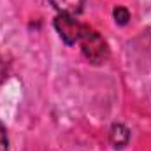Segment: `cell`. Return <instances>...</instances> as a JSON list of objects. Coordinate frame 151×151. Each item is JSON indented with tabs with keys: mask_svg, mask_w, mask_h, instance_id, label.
Here are the masks:
<instances>
[{
	"mask_svg": "<svg viewBox=\"0 0 151 151\" xmlns=\"http://www.w3.org/2000/svg\"><path fill=\"white\" fill-rule=\"evenodd\" d=\"M113 16H114L116 25H119V27L127 25L128 19H130V12H128V9H125V7H116L113 11Z\"/></svg>",
	"mask_w": 151,
	"mask_h": 151,
	"instance_id": "cell-5",
	"label": "cell"
},
{
	"mask_svg": "<svg viewBox=\"0 0 151 151\" xmlns=\"http://www.w3.org/2000/svg\"><path fill=\"white\" fill-rule=\"evenodd\" d=\"M49 4L60 12V14H69L76 16L83 11L86 0H49Z\"/></svg>",
	"mask_w": 151,
	"mask_h": 151,
	"instance_id": "cell-4",
	"label": "cell"
},
{
	"mask_svg": "<svg viewBox=\"0 0 151 151\" xmlns=\"http://www.w3.org/2000/svg\"><path fill=\"white\" fill-rule=\"evenodd\" d=\"M55 28H56V32L60 34V37H62V40H63L65 44L72 46L76 42H79L84 25H81L74 16L58 14V16L55 18Z\"/></svg>",
	"mask_w": 151,
	"mask_h": 151,
	"instance_id": "cell-2",
	"label": "cell"
},
{
	"mask_svg": "<svg viewBox=\"0 0 151 151\" xmlns=\"http://www.w3.org/2000/svg\"><path fill=\"white\" fill-rule=\"evenodd\" d=\"M109 141L116 150L125 148L130 141V130L123 123H114L111 127V132H109Z\"/></svg>",
	"mask_w": 151,
	"mask_h": 151,
	"instance_id": "cell-3",
	"label": "cell"
},
{
	"mask_svg": "<svg viewBox=\"0 0 151 151\" xmlns=\"http://www.w3.org/2000/svg\"><path fill=\"white\" fill-rule=\"evenodd\" d=\"M4 76H5V63L0 60V81L4 79Z\"/></svg>",
	"mask_w": 151,
	"mask_h": 151,
	"instance_id": "cell-7",
	"label": "cell"
},
{
	"mask_svg": "<svg viewBox=\"0 0 151 151\" xmlns=\"http://www.w3.org/2000/svg\"><path fill=\"white\" fill-rule=\"evenodd\" d=\"M0 151H9V137L2 125H0Z\"/></svg>",
	"mask_w": 151,
	"mask_h": 151,
	"instance_id": "cell-6",
	"label": "cell"
},
{
	"mask_svg": "<svg viewBox=\"0 0 151 151\" xmlns=\"http://www.w3.org/2000/svg\"><path fill=\"white\" fill-rule=\"evenodd\" d=\"M79 44H81L83 55L88 58V62H91V63H95V65L106 62L107 56H109V49H107L106 40L100 37V34H97L93 28H90V27H86V25H84V28H83Z\"/></svg>",
	"mask_w": 151,
	"mask_h": 151,
	"instance_id": "cell-1",
	"label": "cell"
}]
</instances>
